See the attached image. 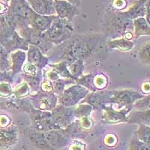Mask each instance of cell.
<instances>
[{
  "label": "cell",
  "mask_w": 150,
  "mask_h": 150,
  "mask_svg": "<svg viewBox=\"0 0 150 150\" xmlns=\"http://www.w3.org/2000/svg\"><path fill=\"white\" fill-rule=\"evenodd\" d=\"M108 79L104 74H99L94 76V86L97 91H102L108 86Z\"/></svg>",
  "instance_id": "d590c367"
},
{
  "label": "cell",
  "mask_w": 150,
  "mask_h": 150,
  "mask_svg": "<svg viewBox=\"0 0 150 150\" xmlns=\"http://www.w3.org/2000/svg\"><path fill=\"white\" fill-rule=\"evenodd\" d=\"M126 1L125 0H114L112 2V7L116 10L121 11L126 7Z\"/></svg>",
  "instance_id": "f6af8a7d"
},
{
  "label": "cell",
  "mask_w": 150,
  "mask_h": 150,
  "mask_svg": "<svg viewBox=\"0 0 150 150\" xmlns=\"http://www.w3.org/2000/svg\"><path fill=\"white\" fill-rule=\"evenodd\" d=\"M14 93V89L10 83H0V96L1 97H9Z\"/></svg>",
  "instance_id": "f35d334b"
},
{
  "label": "cell",
  "mask_w": 150,
  "mask_h": 150,
  "mask_svg": "<svg viewBox=\"0 0 150 150\" xmlns=\"http://www.w3.org/2000/svg\"><path fill=\"white\" fill-rule=\"evenodd\" d=\"M74 35V29L70 22L57 16L49 29L42 33L43 38L53 45L63 44Z\"/></svg>",
  "instance_id": "7a4b0ae2"
},
{
  "label": "cell",
  "mask_w": 150,
  "mask_h": 150,
  "mask_svg": "<svg viewBox=\"0 0 150 150\" xmlns=\"http://www.w3.org/2000/svg\"><path fill=\"white\" fill-rule=\"evenodd\" d=\"M2 2H5V4H9V2H11V0H1Z\"/></svg>",
  "instance_id": "816d5d0a"
},
{
  "label": "cell",
  "mask_w": 150,
  "mask_h": 150,
  "mask_svg": "<svg viewBox=\"0 0 150 150\" xmlns=\"http://www.w3.org/2000/svg\"><path fill=\"white\" fill-rule=\"evenodd\" d=\"M21 77H22L23 81H25L29 85L31 91L30 95L35 94L38 92H39L40 84H41V80H43L42 73L40 74L38 76H28V75H25L22 74Z\"/></svg>",
  "instance_id": "d4e9b609"
},
{
  "label": "cell",
  "mask_w": 150,
  "mask_h": 150,
  "mask_svg": "<svg viewBox=\"0 0 150 150\" xmlns=\"http://www.w3.org/2000/svg\"><path fill=\"white\" fill-rule=\"evenodd\" d=\"M53 5L56 16L70 23L79 12L78 7L65 0H53Z\"/></svg>",
  "instance_id": "4fadbf2b"
},
{
  "label": "cell",
  "mask_w": 150,
  "mask_h": 150,
  "mask_svg": "<svg viewBox=\"0 0 150 150\" xmlns=\"http://www.w3.org/2000/svg\"><path fill=\"white\" fill-rule=\"evenodd\" d=\"M48 144L53 150H58L63 148L69 143L71 136L65 129H53L44 132Z\"/></svg>",
  "instance_id": "7c38bea8"
},
{
  "label": "cell",
  "mask_w": 150,
  "mask_h": 150,
  "mask_svg": "<svg viewBox=\"0 0 150 150\" xmlns=\"http://www.w3.org/2000/svg\"><path fill=\"white\" fill-rule=\"evenodd\" d=\"M34 130L40 132H46L53 129H58L59 127L55 122L50 111H41L32 108L28 112Z\"/></svg>",
  "instance_id": "52a82bcc"
},
{
  "label": "cell",
  "mask_w": 150,
  "mask_h": 150,
  "mask_svg": "<svg viewBox=\"0 0 150 150\" xmlns=\"http://www.w3.org/2000/svg\"><path fill=\"white\" fill-rule=\"evenodd\" d=\"M18 129L15 124L0 128V149L8 150L13 148L18 142Z\"/></svg>",
  "instance_id": "8fae6325"
},
{
  "label": "cell",
  "mask_w": 150,
  "mask_h": 150,
  "mask_svg": "<svg viewBox=\"0 0 150 150\" xmlns=\"http://www.w3.org/2000/svg\"><path fill=\"white\" fill-rule=\"evenodd\" d=\"M138 125L139 128L135 134L139 140L150 145V125L143 124Z\"/></svg>",
  "instance_id": "4dcf8cb0"
},
{
  "label": "cell",
  "mask_w": 150,
  "mask_h": 150,
  "mask_svg": "<svg viewBox=\"0 0 150 150\" xmlns=\"http://www.w3.org/2000/svg\"><path fill=\"white\" fill-rule=\"evenodd\" d=\"M94 110L93 108L86 103H80L74 108V115L75 119L80 120L81 118L90 116Z\"/></svg>",
  "instance_id": "83f0119b"
},
{
  "label": "cell",
  "mask_w": 150,
  "mask_h": 150,
  "mask_svg": "<svg viewBox=\"0 0 150 150\" xmlns=\"http://www.w3.org/2000/svg\"><path fill=\"white\" fill-rule=\"evenodd\" d=\"M17 98H28L31 94L30 88L29 85L25 81H23L21 83L17 86L13 93Z\"/></svg>",
  "instance_id": "d6a6232c"
},
{
  "label": "cell",
  "mask_w": 150,
  "mask_h": 150,
  "mask_svg": "<svg viewBox=\"0 0 150 150\" xmlns=\"http://www.w3.org/2000/svg\"><path fill=\"white\" fill-rule=\"evenodd\" d=\"M11 69L9 53L2 45H0V70L7 71Z\"/></svg>",
  "instance_id": "1f68e13d"
},
{
  "label": "cell",
  "mask_w": 150,
  "mask_h": 150,
  "mask_svg": "<svg viewBox=\"0 0 150 150\" xmlns=\"http://www.w3.org/2000/svg\"><path fill=\"white\" fill-rule=\"evenodd\" d=\"M29 140L35 146L41 150H53L48 144L44 132L33 129V131L29 133Z\"/></svg>",
  "instance_id": "603a6c76"
},
{
  "label": "cell",
  "mask_w": 150,
  "mask_h": 150,
  "mask_svg": "<svg viewBox=\"0 0 150 150\" xmlns=\"http://www.w3.org/2000/svg\"><path fill=\"white\" fill-rule=\"evenodd\" d=\"M108 96L109 91L89 92L88 96L80 103H86L92 106L94 110H101L106 104L108 103Z\"/></svg>",
  "instance_id": "ac0fdd59"
},
{
  "label": "cell",
  "mask_w": 150,
  "mask_h": 150,
  "mask_svg": "<svg viewBox=\"0 0 150 150\" xmlns=\"http://www.w3.org/2000/svg\"><path fill=\"white\" fill-rule=\"evenodd\" d=\"M127 122L130 124H143L150 125V109L146 110H132L128 115Z\"/></svg>",
  "instance_id": "44dd1931"
},
{
  "label": "cell",
  "mask_w": 150,
  "mask_h": 150,
  "mask_svg": "<svg viewBox=\"0 0 150 150\" xmlns=\"http://www.w3.org/2000/svg\"><path fill=\"white\" fill-rule=\"evenodd\" d=\"M79 120V125L80 128L83 130H88L91 129L93 126V120H92L91 116H86V117H83L80 119Z\"/></svg>",
  "instance_id": "ab89813d"
},
{
  "label": "cell",
  "mask_w": 150,
  "mask_h": 150,
  "mask_svg": "<svg viewBox=\"0 0 150 150\" xmlns=\"http://www.w3.org/2000/svg\"><path fill=\"white\" fill-rule=\"evenodd\" d=\"M149 109H150V94L139 99L133 105V110H146Z\"/></svg>",
  "instance_id": "8d00e7d4"
},
{
  "label": "cell",
  "mask_w": 150,
  "mask_h": 150,
  "mask_svg": "<svg viewBox=\"0 0 150 150\" xmlns=\"http://www.w3.org/2000/svg\"><path fill=\"white\" fill-rule=\"evenodd\" d=\"M133 110V106H130L122 109H118L112 104H106L101 109V119L108 124H118L127 122L128 115Z\"/></svg>",
  "instance_id": "ba28073f"
},
{
  "label": "cell",
  "mask_w": 150,
  "mask_h": 150,
  "mask_svg": "<svg viewBox=\"0 0 150 150\" xmlns=\"http://www.w3.org/2000/svg\"><path fill=\"white\" fill-rule=\"evenodd\" d=\"M65 1H67V2H70L71 4H72L73 5L76 6V7H79L81 3V1L82 0H65Z\"/></svg>",
  "instance_id": "f907efd6"
},
{
  "label": "cell",
  "mask_w": 150,
  "mask_h": 150,
  "mask_svg": "<svg viewBox=\"0 0 150 150\" xmlns=\"http://www.w3.org/2000/svg\"><path fill=\"white\" fill-rule=\"evenodd\" d=\"M0 45H2L8 53H11L17 50L27 51L29 44L15 29L5 28L0 29Z\"/></svg>",
  "instance_id": "8992f818"
},
{
  "label": "cell",
  "mask_w": 150,
  "mask_h": 150,
  "mask_svg": "<svg viewBox=\"0 0 150 150\" xmlns=\"http://www.w3.org/2000/svg\"><path fill=\"white\" fill-rule=\"evenodd\" d=\"M50 112L55 122L62 129H65L75 120L74 108H67L58 104V105Z\"/></svg>",
  "instance_id": "30bf717a"
},
{
  "label": "cell",
  "mask_w": 150,
  "mask_h": 150,
  "mask_svg": "<svg viewBox=\"0 0 150 150\" xmlns=\"http://www.w3.org/2000/svg\"><path fill=\"white\" fill-rule=\"evenodd\" d=\"M104 143L108 146H113L117 143V138L114 134H109L105 137L104 138Z\"/></svg>",
  "instance_id": "ee69618b"
},
{
  "label": "cell",
  "mask_w": 150,
  "mask_h": 150,
  "mask_svg": "<svg viewBox=\"0 0 150 150\" xmlns=\"http://www.w3.org/2000/svg\"><path fill=\"white\" fill-rule=\"evenodd\" d=\"M32 10L40 15H56L53 0H26Z\"/></svg>",
  "instance_id": "2e32d148"
},
{
  "label": "cell",
  "mask_w": 150,
  "mask_h": 150,
  "mask_svg": "<svg viewBox=\"0 0 150 150\" xmlns=\"http://www.w3.org/2000/svg\"><path fill=\"white\" fill-rule=\"evenodd\" d=\"M102 39V35L99 34L73 35L63 44L58 45L59 58L67 62L76 59L84 60L96 51Z\"/></svg>",
  "instance_id": "6da1fadb"
},
{
  "label": "cell",
  "mask_w": 150,
  "mask_h": 150,
  "mask_svg": "<svg viewBox=\"0 0 150 150\" xmlns=\"http://www.w3.org/2000/svg\"><path fill=\"white\" fill-rule=\"evenodd\" d=\"M68 150H86L85 143L80 140H73L70 144Z\"/></svg>",
  "instance_id": "b9f144b4"
},
{
  "label": "cell",
  "mask_w": 150,
  "mask_h": 150,
  "mask_svg": "<svg viewBox=\"0 0 150 150\" xmlns=\"http://www.w3.org/2000/svg\"><path fill=\"white\" fill-rule=\"evenodd\" d=\"M26 54V62L37 67L38 70L42 71L49 64L50 59L46 56L45 53H43L39 48L35 45H29Z\"/></svg>",
  "instance_id": "5bb4252c"
},
{
  "label": "cell",
  "mask_w": 150,
  "mask_h": 150,
  "mask_svg": "<svg viewBox=\"0 0 150 150\" xmlns=\"http://www.w3.org/2000/svg\"><path fill=\"white\" fill-rule=\"evenodd\" d=\"M8 9V6L6 5H4L2 2H0V14H5L6 13Z\"/></svg>",
  "instance_id": "681fc988"
},
{
  "label": "cell",
  "mask_w": 150,
  "mask_h": 150,
  "mask_svg": "<svg viewBox=\"0 0 150 150\" xmlns=\"http://www.w3.org/2000/svg\"><path fill=\"white\" fill-rule=\"evenodd\" d=\"M11 70L14 75L22 72L23 67L26 63L27 54L26 51L23 50H17L9 54Z\"/></svg>",
  "instance_id": "d6986e66"
},
{
  "label": "cell",
  "mask_w": 150,
  "mask_h": 150,
  "mask_svg": "<svg viewBox=\"0 0 150 150\" xmlns=\"http://www.w3.org/2000/svg\"><path fill=\"white\" fill-rule=\"evenodd\" d=\"M134 38L143 35H150V26L145 17H138L133 21Z\"/></svg>",
  "instance_id": "cb8c5ba5"
},
{
  "label": "cell",
  "mask_w": 150,
  "mask_h": 150,
  "mask_svg": "<svg viewBox=\"0 0 150 150\" xmlns=\"http://www.w3.org/2000/svg\"><path fill=\"white\" fill-rule=\"evenodd\" d=\"M56 17V15H40L34 12L29 18V25L33 29L42 34L51 26Z\"/></svg>",
  "instance_id": "e0dca14e"
},
{
  "label": "cell",
  "mask_w": 150,
  "mask_h": 150,
  "mask_svg": "<svg viewBox=\"0 0 150 150\" xmlns=\"http://www.w3.org/2000/svg\"><path fill=\"white\" fill-rule=\"evenodd\" d=\"M42 73V71H40L38 69L36 66H35L33 64L29 63L28 62H26L24 64L22 69V74L28 76H38L40 74Z\"/></svg>",
  "instance_id": "74e56055"
},
{
  "label": "cell",
  "mask_w": 150,
  "mask_h": 150,
  "mask_svg": "<svg viewBox=\"0 0 150 150\" xmlns=\"http://www.w3.org/2000/svg\"><path fill=\"white\" fill-rule=\"evenodd\" d=\"M138 56L142 63L150 65V42L146 43L142 46L139 51Z\"/></svg>",
  "instance_id": "836d02e7"
},
{
  "label": "cell",
  "mask_w": 150,
  "mask_h": 150,
  "mask_svg": "<svg viewBox=\"0 0 150 150\" xmlns=\"http://www.w3.org/2000/svg\"><path fill=\"white\" fill-rule=\"evenodd\" d=\"M127 32H133V21L125 17L122 11L116 12L108 21V33L112 38L123 37ZM110 38V39H112Z\"/></svg>",
  "instance_id": "3957f363"
},
{
  "label": "cell",
  "mask_w": 150,
  "mask_h": 150,
  "mask_svg": "<svg viewBox=\"0 0 150 150\" xmlns=\"http://www.w3.org/2000/svg\"><path fill=\"white\" fill-rule=\"evenodd\" d=\"M146 8V11L145 18L150 26V0H148V1H147Z\"/></svg>",
  "instance_id": "c3c4849f"
},
{
  "label": "cell",
  "mask_w": 150,
  "mask_h": 150,
  "mask_svg": "<svg viewBox=\"0 0 150 150\" xmlns=\"http://www.w3.org/2000/svg\"><path fill=\"white\" fill-rule=\"evenodd\" d=\"M49 65L58 73V74L59 75L61 78L72 79V80H74L76 81V80L72 77V75L71 74V73L68 71V64H67L66 61L61 60V61H59L56 63H49Z\"/></svg>",
  "instance_id": "4316f807"
},
{
  "label": "cell",
  "mask_w": 150,
  "mask_h": 150,
  "mask_svg": "<svg viewBox=\"0 0 150 150\" xmlns=\"http://www.w3.org/2000/svg\"><path fill=\"white\" fill-rule=\"evenodd\" d=\"M129 150H150V145L139 140L134 134L130 141Z\"/></svg>",
  "instance_id": "e575fe53"
},
{
  "label": "cell",
  "mask_w": 150,
  "mask_h": 150,
  "mask_svg": "<svg viewBox=\"0 0 150 150\" xmlns=\"http://www.w3.org/2000/svg\"><path fill=\"white\" fill-rule=\"evenodd\" d=\"M33 108L41 111H52L58 105V96L54 92H44L40 90L29 96Z\"/></svg>",
  "instance_id": "9c48e42d"
},
{
  "label": "cell",
  "mask_w": 150,
  "mask_h": 150,
  "mask_svg": "<svg viewBox=\"0 0 150 150\" xmlns=\"http://www.w3.org/2000/svg\"><path fill=\"white\" fill-rule=\"evenodd\" d=\"M40 90L44 92H47V93L53 92V82L45 78H43L40 84Z\"/></svg>",
  "instance_id": "60d3db41"
},
{
  "label": "cell",
  "mask_w": 150,
  "mask_h": 150,
  "mask_svg": "<svg viewBox=\"0 0 150 150\" xmlns=\"http://www.w3.org/2000/svg\"><path fill=\"white\" fill-rule=\"evenodd\" d=\"M94 76L93 74H86L83 75L80 78H78L76 81V83L80 85L83 86L87 89L90 92H97L96 87L94 86Z\"/></svg>",
  "instance_id": "f546056e"
},
{
  "label": "cell",
  "mask_w": 150,
  "mask_h": 150,
  "mask_svg": "<svg viewBox=\"0 0 150 150\" xmlns=\"http://www.w3.org/2000/svg\"><path fill=\"white\" fill-rule=\"evenodd\" d=\"M148 0H137L130 6L125 11H122L123 15L130 20H135L138 17H145L146 2Z\"/></svg>",
  "instance_id": "ffe728a7"
},
{
  "label": "cell",
  "mask_w": 150,
  "mask_h": 150,
  "mask_svg": "<svg viewBox=\"0 0 150 150\" xmlns=\"http://www.w3.org/2000/svg\"><path fill=\"white\" fill-rule=\"evenodd\" d=\"M108 45L110 48L122 52H128L133 49L134 44L131 40H128L125 38H112L108 41Z\"/></svg>",
  "instance_id": "7402d4cb"
},
{
  "label": "cell",
  "mask_w": 150,
  "mask_h": 150,
  "mask_svg": "<svg viewBox=\"0 0 150 150\" xmlns=\"http://www.w3.org/2000/svg\"><path fill=\"white\" fill-rule=\"evenodd\" d=\"M13 76L14 74H12L11 71H1L0 72V83L11 82Z\"/></svg>",
  "instance_id": "7bdbcfd3"
},
{
  "label": "cell",
  "mask_w": 150,
  "mask_h": 150,
  "mask_svg": "<svg viewBox=\"0 0 150 150\" xmlns=\"http://www.w3.org/2000/svg\"><path fill=\"white\" fill-rule=\"evenodd\" d=\"M7 13L17 17L29 20L34 13L26 0H11Z\"/></svg>",
  "instance_id": "9a60e30c"
},
{
  "label": "cell",
  "mask_w": 150,
  "mask_h": 150,
  "mask_svg": "<svg viewBox=\"0 0 150 150\" xmlns=\"http://www.w3.org/2000/svg\"><path fill=\"white\" fill-rule=\"evenodd\" d=\"M11 124V119L6 115L0 116V128H5Z\"/></svg>",
  "instance_id": "bcb514c9"
},
{
  "label": "cell",
  "mask_w": 150,
  "mask_h": 150,
  "mask_svg": "<svg viewBox=\"0 0 150 150\" xmlns=\"http://www.w3.org/2000/svg\"><path fill=\"white\" fill-rule=\"evenodd\" d=\"M143 96L144 95L142 93L132 89L109 91L108 103L112 104L118 109H122L133 106L137 101L142 98Z\"/></svg>",
  "instance_id": "277c9868"
},
{
  "label": "cell",
  "mask_w": 150,
  "mask_h": 150,
  "mask_svg": "<svg viewBox=\"0 0 150 150\" xmlns=\"http://www.w3.org/2000/svg\"><path fill=\"white\" fill-rule=\"evenodd\" d=\"M67 64H68V71L72 75V77L76 80V81L77 79L83 75V71L85 68L83 60L76 59L70 62H67Z\"/></svg>",
  "instance_id": "484cf974"
},
{
  "label": "cell",
  "mask_w": 150,
  "mask_h": 150,
  "mask_svg": "<svg viewBox=\"0 0 150 150\" xmlns=\"http://www.w3.org/2000/svg\"><path fill=\"white\" fill-rule=\"evenodd\" d=\"M141 92L143 95H149L150 94V81L143 82L141 85Z\"/></svg>",
  "instance_id": "7dc6e473"
},
{
  "label": "cell",
  "mask_w": 150,
  "mask_h": 150,
  "mask_svg": "<svg viewBox=\"0 0 150 150\" xmlns=\"http://www.w3.org/2000/svg\"><path fill=\"white\" fill-rule=\"evenodd\" d=\"M77 83L74 80L67 78H60L59 80H56L53 82V92L57 96H59L60 94L62 93L64 90L66 89L68 86L72 85V84Z\"/></svg>",
  "instance_id": "f1b7e54d"
},
{
  "label": "cell",
  "mask_w": 150,
  "mask_h": 150,
  "mask_svg": "<svg viewBox=\"0 0 150 150\" xmlns=\"http://www.w3.org/2000/svg\"><path fill=\"white\" fill-rule=\"evenodd\" d=\"M89 92L88 89L80 84H72L68 86L62 93L58 96V102L67 108H74L88 96Z\"/></svg>",
  "instance_id": "5b68a950"
}]
</instances>
